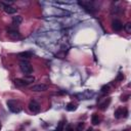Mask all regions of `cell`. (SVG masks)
Returning a JSON list of instances; mask_svg holds the SVG:
<instances>
[{
	"instance_id": "2e32d148",
	"label": "cell",
	"mask_w": 131,
	"mask_h": 131,
	"mask_svg": "<svg viewBox=\"0 0 131 131\" xmlns=\"http://www.w3.org/2000/svg\"><path fill=\"white\" fill-rule=\"evenodd\" d=\"M84 127H85V124L83 122H80V123H78V125H77L76 131H83Z\"/></svg>"
},
{
	"instance_id": "8fae6325",
	"label": "cell",
	"mask_w": 131,
	"mask_h": 131,
	"mask_svg": "<svg viewBox=\"0 0 131 131\" xmlns=\"http://www.w3.org/2000/svg\"><path fill=\"white\" fill-rule=\"evenodd\" d=\"M123 109L122 108H119L115 111V113H114V116H115V118L116 119H120V118H122L123 117Z\"/></svg>"
},
{
	"instance_id": "5b68a950",
	"label": "cell",
	"mask_w": 131,
	"mask_h": 131,
	"mask_svg": "<svg viewBox=\"0 0 131 131\" xmlns=\"http://www.w3.org/2000/svg\"><path fill=\"white\" fill-rule=\"evenodd\" d=\"M7 33H8V36L11 38V39H20L21 38V35L18 31H17L16 29H12V28H9L7 30Z\"/></svg>"
},
{
	"instance_id": "30bf717a",
	"label": "cell",
	"mask_w": 131,
	"mask_h": 131,
	"mask_svg": "<svg viewBox=\"0 0 131 131\" xmlns=\"http://www.w3.org/2000/svg\"><path fill=\"white\" fill-rule=\"evenodd\" d=\"M14 84H16L17 87H24V86L28 85V83L24 79H16L14 80Z\"/></svg>"
},
{
	"instance_id": "d6986e66",
	"label": "cell",
	"mask_w": 131,
	"mask_h": 131,
	"mask_svg": "<svg viewBox=\"0 0 131 131\" xmlns=\"http://www.w3.org/2000/svg\"><path fill=\"white\" fill-rule=\"evenodd\" d=\"M125 30L127 33H131V24L130 23H127L125 25Z\"/></svg>"
},
{
	"instance_id": "7402d4cb",
	"label": "cell",
	"mask_w": 131,
	"mask_h": 131,
	"mask_svg": "<svg viewBox=\"0 0 131 131\" xmlns=\"http://www.w3.org/2000/svg\"><path fill=\"white\" fill-rule=\"evenodd\" d=\"M123 78H124V77H123V75H122V74H120V75L118 76V78H117V80H119V81H120V80H122Z\"/></svg>"
},
{
	"instance_id": "ffe728a7",
	"label": "cell",
	"mask_w": 131,
	"mask_h": 131,
	"mask_svg": "<svg viewBox=\"0 0 131 131\" xmlns=\"http://www.w3.org/2000/svg\"><path fill=\"white\" fill-rule=\"evenodd\" d=\"M109 89H110V87H109V85H105V86H103L101 87V92H108L109 91Z\"/></svg>"
},
{
	"instance_id": "6da1fadb",
	"label": "cell",
	"mask_w": 131,
	"mask_h": 131,
	"mask_svg": "<svg viewBox=\"0 0 131 131\" xmlns=\"http://www.w3.org/2000/svg\"><path fill=\"white\" fill-rule=\"evenodd\" d=\"M7 105H8V109L10 110L12 113H20L22 111V106L17 100H14V99L7 100Z\"/></svg>"
},
{
	"instance_id": "4fadbf2b",
	"label": "cell",
	"mask_w": 131,
	"mask_h": 131,
	"mask_svg": "<svg viewBox=\"0 0 131 131\" xmlns=\"http://www.w3.org/2000/svg\"><path fill=\"white\" fill-rule=\"evenodd\" d=\"M99 122H100V119L98 117V115H96V114L92 115V117H91V123L93 124V125H98Z\"/></svg>"
},
{
	"instance_id": "44dd1931",
	"label": "cell",
	"mask_w": 131,
	"mask_h": 131,
	"mask_svg": "<svg viewBox=\"0 0 131 131\" xmlns=\"http://www.w3.org/2000/svg\"><path fill=\"white\" fill-rule=\"evenodd\" d=\"M66 131H74V129H73V127L71 125H68L67 128H66Z\"/></svg>"
},
{
	"instance_id": "ba28073f",
	"label": "cell",
	"mask_w": 131,
	"mask_h": 131,
	"mask_svg": "<svg viewBox=\"0 0 131 131\" xmlns=\"http://www.w3.org/2000/svg\"><path fill=\"white\" fill-rule=\"evenodd\" d=\"M23 22V17L21 16H17L12 17V25L13 26H20Z\"/></svg>"
},
{
	"instance_id": "3957f363",
	"label": "cell",
	"mask_w": 131,
	"mask_h": 131,
	"mask_svg": "<svg viewBox=\"0 0 131 131\" xmlns=\"http://www.w3.org/2000/svg\"><path fill=\"white\" fill-rule=\"evenodd\" d=\"M28 108L33 114H38L40 112V105L38 104L36 100H31L30 103H29Z\"/></svg>"
},
{
	"instance_id": "277c9868",
	"label": "cell",
	"mask_w": 131,
	"mask_h": 131,
	"mask_svg": "<svg viewBox=\"0 0 131 131\" xmlns=\"http://www.w3.org/2000/svg\"><path fill=\"white\" fill-rule=\"evenodd\" d=\"M47 89H48V86L45 84H37V85H34L31 87V90L34 92H42Z\"/></svg>"
},
{
	"instance_id": "7a4b0ae2",
	"label": "cell",
	"mask_w": 131,
	"mask_h": 131,
	"mask_svg": "<svg viewBox=\"0 0 131 131\" xmlns=\"http://www.w3.org/2000/svg\"><path fill=\"white\" fill-rule=\"evenodd\" d=\"M20 69H21V71L24 73V74H26L27 76L30 75L31 73L33 72V68H32L31 64L28 61H21V62H20Z\"/></svg>"
},
{
	"instance_id": "603a6c76",
	"label": "cell",
	"mask_w": 131,
	"mask_h": 131,
	"mask_svg": "<svg viewBox=\"0 0 131 131\" xmlns=\"http://www.w3.org/2000/svg\"><path fill=\"white\" fill-rule=\"evenodd\" d=\"M87 131H93V130H92V128H88V129H87Z\"/></svg>"
},
{
	"instance_id": "e0dca14e",
	"label": "cell",
	"mask_w": 131,
	"mask_h": 131,
	"mask_svg": "<svg viewBox=\"0 0 131 131\" xmlns=\"http://www.w3.org/2000/svg\"><path fill=\"white\" fill-rule=\"evenodd\" d=\"M24 80H25L28 84H30V83H32V82H34V80H35V79H34V77L28 75V76H26L25 78H24Z\"/></svg>"
},
{
	"instance_id": "9a60e30c",
	"label": "cell",
	"mask_w": 131,
	"mask_h": 131,
	"mask_svg": "<svg viewBox=\"0 0 131 131\" xmlns=\"http://www.w3.org/2000/svg\"><path fill=\"white\" fill-rule=\"evenodd\" d=\"M66 109H67V111H69V112H73V111H75L76 109H77V106L74 105V104H68L67 105V106H66Z\"/></svg>"
},
{
	"instance_id": "52a82bcc",
	"label": "cell",
	"mask_w": 131,
	"mask_h": 131,
	"mask_svg": "<svg viewBox=\"0 0 131 131\" xmlns=\"http://www.w3.org/2000/svg\"><path fill=\"white\" fill-rule=\"evenodd\" d=\"M82 6H84L87 10H89V11H92V10H97L94 6H93V3L92 2H85V1H83V2H79Z\"/></svg>"
},
{
	"instance_id": "5bb4252c",
	"label": "cell",
	"mask_w": 131,
	"mask_h": 131,
	"mask_svg": "<svg viewBox=\"0 0 131 131\" xmlns=\"http://www.w3.org/2000/svg\"><path fill=\"white\" fill-rule=\"evenodd\" d=\"M18 56H21V57H24V59H31L32 57V53L31 52H29V51H26V52H21V53H18Z\"/></svg>"
},
{
	"instance_id": "8992f818",
	"label": "cell",
	"mask_w": 131,
	"mask_h": 131,
	"mask_svg": "<svg viewBox=\"0 0 131 131\" xmlns=\"http://www.w3.org/2000/svg\"><path fill=\"white\" fill-rule=\"evenodd\" d=\"M112 27H113V29L115 31L119 32V31H121L123 29V24L119 20H115V21L112 22Z\"/></svg>"
},
{
	"instance_id": "9c48e42d",
	"label": "cell",
	"mask_w": 131,
	"mask_h": 131,
	"mask_svg": "<svg viewBox=\"0 0 131 131\" xmlns=\"http://www.w3.org/2000/svg\"><path fill=\"white\" fill-rule=\"evenodd\" d=\"M4 11H5L6 13L8 14H13V13H16L17 12V8H14L10 5H5L4 6Z\"/></svg>"
},
{
	"instance_id": "7c38bea8",
	"label": "cell",
	"mask_w": 131,
	"mask_h": 131,
	"mask_svg": "<svg viewBox=\"0 0 131 131\" xmlns=\"http://www.w3.org/2000/svg\"><path fill=\"white\" fill-rule=\"evenodd\" d=\"M110 104H111V98H106L103 104H100L99 109L103 110V111H104V110H106V109H108V106L110 105Z\"/></svg>"
},
{
	"instance_id": "ac0fdd59",
	"label": "cell",
	"mask_w": 131,
	"mask_h": 131,
	"mask_svg": "<svg viewBox=\"0 0 131 131\" xmlns=\"http://www.w3.org/2000/svg\"><path fill=\"white\" fill-rule=\"evenodd\" d=\"M55 131H64V122H62V121H61V122L59 123Z\"/></svg>"
},
{
	"instance_id": "cb8c5ba5",
	"label": "cell",
	"mask_w": 131,
	"mask_h": 131,
	"mask_svg": "<svg viewBox=\"0 0 131 131\" xmlns=\"http://www.w3.org/2000/svg\"><path fill=\"white\" fill-rule=\"evenodd\" d=\"M124 131H129V129H126V130H124Z\"/></svg>"
}]
</instances>
